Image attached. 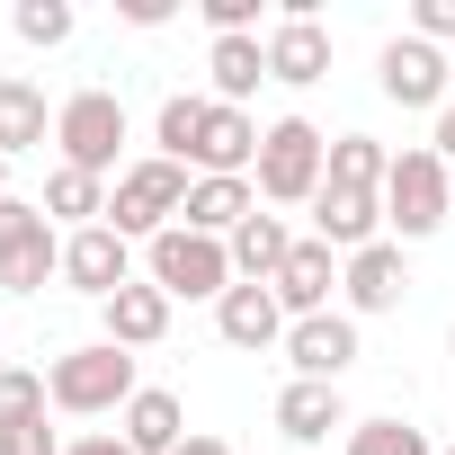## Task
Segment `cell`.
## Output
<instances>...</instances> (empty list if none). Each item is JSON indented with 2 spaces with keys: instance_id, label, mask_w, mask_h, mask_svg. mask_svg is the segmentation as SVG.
I'll list each match as a JSON object with an SVG mask.
<instances>
[{
  "instance_id": "2e32d148",
  "label": "cell",
  "mask_w": 455,
  "mask_h": 455,
  "mask_svg": "<svg viewBox=\"0 0 455 455\" xmlns=\"http://www.w3.org/2000/svg\"><path fill=\"white\" fill-rule=\"evenodd\" d=\"M322 72H331V36H322V19H286V28L268 36V81L304 90V81H322Z\"/></svg>"
},
{
  "instance_id": "277c9868",
  "label": "cell",
  "mask_w": 455,
  "mask_h": 455,
  "mask_svg": "<svg viewBox=\"0 0 455 455\" xmlns=\"http://www.w3.org/2000/svg\"><path fill=\"white\" fill-rule=\"evenodd\" d=\"M45 277H63L54 214L28 205V196H0V286L10 295H45Z\"/></svg>"
},
{
  "instance_id": "836d02e7",
  "label": "cell",
  "mask_w": 455,
  "mask_h": 455,
  "mask_svg": "<svg viewBox=\"0 0 455 455\" xmlns=\"http://www.w3.org/2000/svg\"><path fill=\"white\" fill-rule=\"evenodd\" d=\"M179 455H233V446H223V437H188Z\"/></svg>"
},
{
  "instance_id": "ac0fdd59",
  "label": "cell",
  "mask_w": 455,
  "mask_h": 455,
  "mask_svg": "<svg viewBox=\"0 0 455 455\" xmlns=\"http://www.w3.org/2000/svg\"><path fill=\"white\" fill-rule=\"evenodd\" d=\"M125 446H134V455H179V446H188L179 393H152V384H143V393L125 402Z\"/></svg>"
},
{
  "instance_id": "f546056e",
  "label": "cell",
  "mask_w": 455,
  "mask_h": 455,
  "mask_svg": "<svg viewBox=\"0 0 455 455\" xmlns=\"http://www.w3.org/2000/svg\"><path fill=\"white\" fill-rule=\"evenodd\" d=\"M251 19H259V0H205V28L214 36H251Z\"/></svg>"
},
{
  "instance_id": "8992f818",
  "label": "cell",
  "mask_w": 455,
  "mask_h": 455,
  "mask_svg": "<svg viewBox=\"0 0 455 455\" xmlns=\"http://www.w3.org/2000/svg\"><path fill=\"white\" fill-rule=\"evenodd\" d=\"M54 143H63V170L108 179V170H116V143H125V99H116V90L63 99V108H54Z\"/></svg>"
},
{
  "instance_id": "9c48e42d",
  "label": "cell",
  "mask_w": 455,
  "mask_h": 455,
  "mask_svg": "<svg viewBox=\"0 0 455 455\" xmlns=\"http://www.w3.org/2000/svg\"><path fill=\"white\" fill-rule=\"evenodd\" d=\"M286 357H295V384H339L348 357H357V322L348 313H313L286 331Z\"/></svg>"
},
{
  "instance_id": "e0dca14e",
  "label": "cell",
  "mask_w": 455,
  "mask_h": 455,
  "mask_svg": "<svg viewBox=\"0 0 455 455\" xmlns=\"http://www.w3.org/2000/svg\"><path fill=\"white\" fill-rule=\"evenodd\" d=\"M99 313H108V339H116V348H152V339L170 331V295H161V286H116Z\"/></svg>"
},
{
  "instance_id": "8fae6325",
  "label": "cell",
  "mask_w": 455,
  "mask_h": 455,
  "mask_svg": "<svg viewBox=\"0 0 455 455\" xmlns=\"http://www.w3.org/2000/svg\"><path fill=\"white\" fill-rule=\"evenodd\" d=\"M63 277H72L81 295H99V304H108L116 286H134V277H125V233H108V223L72 233V242H63Z\"/></svg>"
},
{
  "instance_id": "44dd1931",
  "label": "cell",
  "mask_w": 455,
  "mask_h": 455,
  "mask_svg": "<svg viewBox=\"0 0 455 455\" xmlns=\"http://www.w3.org/2000/svg\"><path fill=\"white\" fill-rule=\"evenodd\" d=\"M277 428L286 437H331V428H348V411H339V384H286L277 393Z\"/></svg>"
},
{
  "instance_id": "1f68e13d",
  "label": "cell",
  "mask_w": 455,
  "mask_h": 455,
  "mask_svg": "<svg viewBox=\"0 0 455 455\" xmlns=\"http://www.w3.org/2000/svg\"><path fill=\"white\" fill-rule=\"evenodd\" d=\"M63 455H134V446H125V437H72Z\"/></svg>"
},
{
  "instance_id": "4fadbf2b",
  "label": "cell",
  "mask_w": 455,
  "mask_h": 455,
  "mask_svg": "<svg viewBox=\"0 0 455 455\" xmlns=\"http://www.w3.org/2000/svg\"><path fill=\"white\" fill-rule=\"evenodd\" d=\"M251 214H259V188L251 179H196L188 188V233H205V242H233Z\"/></svg>"
},
{
  "instance_id": "9a60e30c",
  "label": "cell",
  "mask_w": 455,
  "mask_h": 455,
  "mask_svg": "<svg viewBox=\"0 0 455 455\" xmlns=\"http://www.w3.org/2000/svg\"><path fill=\"white\" fill-rule=\"evenodd\" d=\"M339 286H348V304H357V313H393V304L411 295V268H402V251H393V242H375V251H357V259L339 268Z\"/></svg>"
},
{
  "instance_id": "cb8c5ba5",
  "label": "cell",
  "mask_w": 455,
  "mask_h": 455,
  "mask_svg": "<svg viewBox=\"0 0 455 455\" xmlns=\"http://www.w3.org/2000/svg\"><path fill=\"white\" fill-rule=\"evenodd\" d=\"M384 179H393V152L375 134H339L331 143V179L322 188H384Z\"/></svg>"
},
{
  "instance_id": "4316f807",
  "label": "cell",
  "mask_w": 455,
  "mask_h": 455,
  "mask_svg": "<svg viewBox=\"0 0 455 455\" xmlns=\"http://www.w3.org/2000/svg\"><path fill=\"white\" fill-rule=\"evenodd\" d=\"M10 28H19L28 45H63V36H72V10H63V0H19Z\"/></svg>"
},
{
  "instance_id": "7402d4cb",
  "label": "cell",
  "mask_w": 455,
  "mask_h": 455,
  "mask_svg": "<svg viewBox=\"0 0 455 455\" xmlns=\"http://www.w3.org/2000/svg\"><path fill=\"white\" fill-rule=\"evenodd\" d=\"M45 90L36 81H0V161H10V152H36L45 143Z\"/></svg>"
},
{
  "instance_id": "484cf974",
  "label": "cell",
  "mask_w": 455,
  "mask_h": 455,
  "mask_svg": "<svg viewBox=\"0 0 455 455\" xmlns=\"http://www.w3.org/2000/svg\"><path fill=\"white\" fill-rule=\"evenodd\" d=\"M348 455H428V437L411 419H357L348 428Z\"/></svg>"
},
{
  "instance_id": "603a6c76",
  "label": "cell",
  "mask_w": 455,
  "mask_h": 455,
  "mask_svg": "<svg viewBox=\"0 0 455 455\" xmlns=\"http://www.w3.org/2000/svg\"><path fill=\"white\" fill-rule=\"evenodd\" d=\"M45 214H63L72 233L108 223V179H90V170H54V179H45Z\"/></svg>"
},
{
  "instance_id": "d6a6232c",
  "label": "cell",
  "mask_w": 455,
  "mask_h": 455,
  "mask_svg": "<svg viewBox=\"0 0 455 455\" xmlns=\"http://www.w3.org/2000/svg\"><path fill=\"white\" fill-rule=\"evenodd\" d=\"M437 161H455V99L437 108Z\"/></svg>"
},
{
  "instance_id": "e575fe53",
  "label": "cell",
  "mask_w": 455,
  "mask_h": 455,
  "mask_svg": "<svg viewBox=\"0 0 455 455\" xmlns=\"http://www.w3.org/2000/svg\"><path fill=\"white\" fill-rule=\"evenodd\" d=\"M0 196H10V161H0Z\"/></svg>"
},
{
  "instance_id": "52a82bcc",
  "label": "cell",
  "mask_w": 455,
  "mask_h": 455,
  "mask_svg": "<svg viewBox=\"0 0 455 455\" xmlns=\"http://www.w3.org/2000/svg\"><path fill=\"white\" fill-rule=\"evenodd\" d=\"M455 188H446V161L437 152H393V179H384V223L402 242H428L437 223H446Z\"/></svg>"
},
{
  "instance_id": "5b68a950",
  "label": "cell",
  "mask_w": 455,
  "mask_h": 455,
  "mask_svg": "<svg viewBox=\"0 0 455 455\" xmlns=\"http://www.w3.org/2000/svg\"><path fill=\"white\" fill-rule=\"evenodd\" d=\"M152 286H161L170 304H179V295H188V304H196V295L223 304L242 277H233V251H223V242H205V233H188V223H170V233L152 242Z\"/></svg>"
},
{
  "instance_id": "ffe728a7",
  "label": "cell",
  "mask_w": 455,
  "mask_h": 455,
  "mask_svg": "<svg viewBox=\"0 0 455 455\" xmlns=\"http://www.w3.org/2000/svg\"><path fill=\"white\" fill-rule=\"evenodd\" d=\"M223 251H233V277H242V286H277V268H286L295 242H286V223H277V214H251Z\"/></svg>"
},
{
  "instance_id": "4dcf8cb0",
  "label": "cell",
  "mask_w": 455,
  "mask_h": 455,
  "mask_svg": "<svg viewBox=\"0 0 455 455\" xmlns=\"http://www.w3.org/2000/svg\"><path fill=\"white\" fill-rule=\"evenodd\" d=\"M411 28H419V45H446V36H455V0H419Z\"/></svg>"
},
{
  "instance_id": "ba28073f",
  "label": "cell",
  "mask_w": 455,
  "mask_h": 455,
  "mask_svg": "<svg viewBox=\"0 0 455 455\" xmlns=\"http://www.w3.org/2000/svg\"><path fill=\"white\" fill-rule=\"evenodd\" d=\"M313 223H322V233L313 242H331V251H375L384 242V188H322L313 196Z\"/></svg>"
},
{
  "instance_id": "7c38bea8",
  "label": "cell",
  "mask_w": 455,
  "mask_h": 455,
  "mask_svg": "<svg viewBox=\"0 0 455 455\" xmlns=\"http://www.w3.org/2000/svg\"><path fill=\"white\" fill-rule=\"evenodd\" d=\"M331 286H339L331 242H295V251H286V268H277V304H286L295 322H313V313H331Z\"/></svg>"
},
{
  "instance_id": "30bf717a",
  "label": "cell",
  "mask_w": 455,
  "mask_h": 455,
  "mask_svg": "<svg viewBox=\"0 0 455 455\" xmlns=\"http://www.w3.org/2000/svg\"><path fill=\"white\" fill-rule=\"evenodd\" d=\"M384 99H402V108H446V54L419 45V36H393V45H384Z\"/></svg>"
},
{
  "instance_id": "3957f363",
  "label": "cell",
  "mask_w": 455,
  "mask_h": 455,
  "mask_svg": "<svg viewBox=\"0 0 455 455\" xmlns=\"http://www.w3.org/2000/svg\"><path fill=\"white\" fill-rule=\"evenodd\" d=\"M188 188H196V179H188L179 161H161V152H152V161H134V170L116 179V196H108V233H125V242H134V233H143V242H161L170 223L188 214Z\"/></svg>"
},
{
  "instance_id": "d4e9b609",
  "label": "cell",
  "mask_w": 455,
  "mask_h": 455,
  "mask_svg": "<svg viewBox=\"0 0 455 455\" xmlns=\"http://www.w3.org/2000/svg\"><path fill=\"white\" fill-rule=\"evenodd\" d=\"M205 108H214V99H188V90H179V99H161V125H152V134H161V161H179V170L196 161V134H205Z\"/></svg>"
},
{
  "instance_id": "d6986e66",
  "label": "cell",
  "mask_w": 455,
  "mask_h": 455,
  "mask_svg": "<svg viewBox=\"0 0 455 455\" xmlns=\"http://www.w3.org/2000/svg\"><path fill=\"white\" fill-rule=\"evenodd\" d=\"M205 72H214V108H242V99L268 81V45H259V36H214Z\"/></svg>"
},
{
  "instance_id": "6da1fadb",
  "label": "cell",
  "mask_w": 455,
  "mask_h": 455,
  "mask_svg": "<svg viewBox=\"0 0 455 455\" xmlns=\"http://www.w3.org/2000/svg\"><path fill=\"white\" fill-rule=\"evenodd\" d=\"M143 384H134V357L116 348V339H90V348H63L54 366H45V402L54 411H72V419H90V411H125Z\"/></svg>"
},
{
  "instance_id": "5bb4252c",
  "label": "cell",
  "mask_w": 455,
  "mask_h": 455,
  "mask_svg": "<svg viewBox=\"0 0 455 455\" xmlns=\"http://www.w3.org/2000/svg\"><path fill=\"white\" fill-rule=\"evenodd\" d=\"M214 331L233 339V348H268V339H286V304H277V286H233L214 304Z\"/></svg>"
},
{
  "instance_id": "f1b7e54d",
  "label": "cell",
  "mask_w": 455,
  "mask_h": 455,
  "mask_svg": "<svg viewBox=\"0 0 455 455\" xmlns=\"http://www.w3.org/2000/svg\"><path fill=\"white\" fill-rule=\"evenodd\" d=\"M28 411H45V375L0 366V419H28Z\"/></svg>"
},
{
  "instance_id": "83f0119b",
  "label": "cell",
  "mask_w": 455,
  "mask_h": 455,
  "mask_svg": "<svg viewBox=\"0 0 455 455\" xmlns=\"http://www.w3.org/2000/svg\"><path fill=\"white\" fill-rule=\"evenodd\" d=\"M0 455H63V437L45 428V411H28V419H0Z\"/></svg>"
},
{
  "instance_id": "7a4b0ae2",
  "label": "cell",
  "mask_w": 455,
  "mask_h": 455,
  "mask_svg": "<svg viewBox=\"0 0 455 455\" xmlns=\"http://www.w3.org/2000/svg\"><path fill=\"white\" fill-rule=\"evenodd\" d=\"M322 179H331V143H322L304 116H277V125L259 134V170H251V188H259L268 205H313Z\"/></svg>"
}]
</instances>
